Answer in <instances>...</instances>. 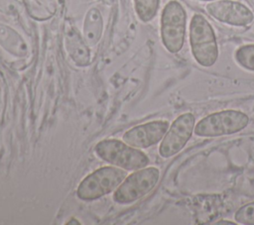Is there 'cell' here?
Instances as JSON below:
<instances>
[{
    "instance_id": "cell-8",
    "label": "cell",
    "mask_w": 254,
    "mask_h": 225,
    "mask_svg": "<svg viewBox=\"0 0 254 225\" xmlns=\"http://www.w3.org/2000/svg\"><path fill=\"white\" fill-rule=\"evenodd\" d=\"M205 9L215 20L231 26L244 27L254 20L253 12L238 1L216 0L208 3Z\"/></svg>"
},
{
    "instance_id": "cell-17",
    "label": "cell",
    "mask_w": 254,
    "mask_h": 225,
    "mask_svg": "<svg viewBox=\"0 0 254 225\" xmlns=\"http://www.w3.org/2000/svg\"><path fill=\"white\" fill-rule=\"evenodd\" d=\"M66 224H68V225H72V224H73V225H74V224H78V225H79V224H81V223H80V222H79V221H78L76 218H74V217H71V218H70V219H69V220L66 222Z\"/></svg>"
},
{
    "instance_id": "cell-14",
    "label": "cell",
    "mask_w": 254,
    "mask_h": 225,
    "mask_svg": "<svg viewBox=\"0 0 254 225\" xmlns=\"http://www.w3.org/2000/svg\"><path fill=\"white\" fill-rule=\"evenodd\" d=\"M234 57L239 65L245 69L254 71V44L244 45L238 48Z\"/></svg>"
},
{
    "instance_id": "cell-3",
    "label": "cell",
    "mask_w": 254,
    "mask_h": 225,
    "mask_svg": "<svg viewBox=\"0 0 254 225\" xmlns=\"http://www.w3.org/2000/svg\"><path fill=\"white\" fill-rule=\"evenodd\" d=\"M127 176L125 169L115 166L101 167L87 174L76 188V196L84 201L96 200L113 190Z\"/></svg>"
},
{
    "instance_id": "cell-13",
    "label": "cell",
    "mask_w": 254,
    "mask_h": 225,
    "mask_svg": "<svg viewBox=\"0 0 254 225\" xmlns=\"http://www.w3.org/2000/svg\"><path fill=\"white\" fill-rule=\"evenodd\" d=\"M133 3L136 15L144 23L155 18L160 6V0H133Z\"/></svg>"
},
{
    "instance_id": "cell-19",
    "label": "cell",
    "mask_w": 254,
    "mask_h": 225,
    "mask_svg": "<svg viewBox=\"0 0 254 225\" xmlns=\"http://www.w3.org/2000/svg\"><path fill=\"white\" fill-rule=\"evenodd\" d=\"M215 224H217V225H221V224H228V225H230V224H236V223L235 222H231V221H226V220H220L218 222H215Z\"/></svg>"
},
{
    "instance_id": "cell-18",
    "label": "cell",
    "mask_w": 254,
    "mask_h": 225,
    "mask_svg": "<svg viewBox=\"0 0 254 225\" xmlns=\"http://www.w3.org/2000/svg\"><path fill=\"white\" fill-rule=\"evenodd\" d=\"M98 1H100L102 4L107 5V6H112L115 2V0H98Z\"/></svg>"
},
{
    "instance_id": "cell-12",
    "label": "cell",
    "mask_w": 254,
    "mask_h": 225,
    "mask_svg": "<svg viewBox=\"0 0 254 225\" xmlns=\"http://www.w3.org/2000/svg\"><path fill=\"white\" fill-rule=\"evenodd\" d=\"M104 20L97 7L89 8L83 18L82 36L90 48L96 47L103 35Z\"/></svg>"
},
{
    "instance_id": "cell-6",
    "label": "cell",
    "mask_w": 254,
    "mask_h": 225,
    "mask_svg": "<svg viewBox=\"0 0 254 225\" xmlns=\"http://www.w3.org/2000/svg\"><path fill=\"white\" fill-rule=\"evenodd\" d=\"M160 170L155 167H145L126 176L115 189L113 200L119 204L133 203L148 194L158 183Z\"/></svg>"
},
{
    "instance_id": "cell-4",
    "label": "cell",
    "mask_w": 254,
    "mask_h": 225,
    "mask_svg": "<svg viewBox=\"0 0 254 225\" xmlns=\"http://www.w3.org/2000/svg\"><path fill=\"white\" fill-rule=\"evenodd\" d=\"M187 13L183 5L176 1H169L161 15V40L172 54L179 53L185 43L186 38Z\"/></svg>"
},
{
    "instance_id": "cell-1",
    "label": "cell",
    "mask_w": 254,
    "mask_h": 225,
    "mask_svg": "<svg viewBox=\"0 0 254 225\" xmlns=\"http://www.w3.org/2000/svg\"><path fill=\"white\" fill-rule=\"evenodd\" d=\"M94 152L104 162L125 170L143 169L150 162L148 156L141 150L117 139H104L98 142Z\"/></svg>"
},
{
    "instance_id": "cell-20",
    "label": "cell",
    "mask_w": 254,
    "mask_h": 225,
    "mask_svg": "<svg viewBox=\"0 0 254 225\" xmlns=\"http://www.w3.org/2000/svg\"><path fill=\"white\" fill-rule=\"evenodd\" d=\"M200 1H216V0H200Z\"/></svg>"
},
{
    "instance_id": "cell-10",
    "label": "cell",
    "mask_w": 254,
    "mask_h": 225,
    "mask_svg": "<svg viewBox=\"0 0 254 225\" xmlns=\"http://www.w3.org/2000/svg\"><path fill=\"white\" fill-rule=\"evenodd\" d=\"M64 46L67 56L75 65L85 67L90 64L91 48L84 40L82 34L69 22L64 25Z\"/></svg>"
},
{
    "instance_id": "cell-16",
    "label": "cell",
    "mask_w": 254,
    "mask_h": 225,
    "mask_svg": "<svg viewBox=\"0 0 254 225\" xmlns=\"http://www.w3.org/2000/svg\"><path fill=\"white\" fill-rule=\"evenodd\" d=\"M23 10L20 0H0V13L8 16H16Z\"/></svg>"
},
{
    "instance_id": "cell-7",
    "label": "cell",
    "mask_w": 254,
    "mask_h": 225,
    "mask_svg": "<svg viewBox=\"0 0 254 225\" xmlns=\"http://www.w3.org/2000/svg\"><path fill=\"white\" fill-rule=\"evenodd\" d=\"M195 118L191 113L180 115L166 132L160 147L159 154L162 158H170L178 154L188 143L194 129Z\"/></svg>"
},
{
    "instance_id": "cell-2",
    "label": "cell",
    "mask_w": 254,
    "mask_h": 225,
    "mask_svg": "<svg viewBox=\"0 0 254 225\" xmlns=\"http://www.w3.org/2000/svg\"><path fill=\"white\" fill-rule=\"evenodd\" d=\"M190 44L192 56L198 64L209 67L215 63L218 57L215 34L201 14H194L190 20Z\"/></svg>"
},
{
    "instance_id": "cell-11",
    "label": "cell",
    "mask_w": 254,
    "mask_h": 225,
    "mask_svg": "<svg viewBox=\"0 0 254 225\" xmlns=\"http://www.w3.org/2000/svg\"><path fill=\"white\" fill-rule=\"evenodd\" d=\"M0 47L15 57H26L29 45L23 36L13 27L0 23Z\"/></svg>"
},
{
    "instance_id": "cell-5",
    "label": "cell",
    "mask_w": 254,
    "mask_h": 225,
    "mask_svg": "<svg viewBox=\"0 0 254 225\" xmlns=\"http://www.w3.org/2000/svg\"><path fill=\"white\" fill-rule=\"evenodd\" d=\"M248 116L238 110H222L209 114L194 125L193 132L199 137H217L237 133L248 125Z\"/></svg>"
},
{
    "instance_id": "cell-9",
    "label": "cell",
    "mask_w": 254,
    "mask_h": 225,
    "mask_svg": "<svg viewBox=\"0 0 254 225\" xmlns=\"http://www.w3.org/2000/svg\"><path fill=\"white\" fill-rule=\"evenodd\" d=\"M169 122L166 120L150 121L141 125H137L127 130L122 140L138 149H146L159 143L169 129Z\"/></svg>"
},
{
    "instance_id": "cell-15",
    "label": "cell",
    "mask_w": 254,
    "mask_h": 225,
    "mask_svg": "<svg viewBox=\"0 0 254 225\" xmlns=\"http://www.w3.org/2000/svg\"><path fill=\"white\" fill-rule=\"evenodd\" d=\"M234 219L240 224L254 225V202L247 203L240 207L236 211Z\"/></svg>"
}]
</instances>
